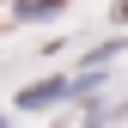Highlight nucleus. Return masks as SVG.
Segmentation results:
<instances>
[{
  "mask_svg": "<svg viewBox=\"0 0 128 128\" xmlns=\"http://www.w3.org/2000/svg\"><path fill=\"white\" fill-rule=\"evenodd\" d=\"M67 92H73V79H43V86H24V92H18V110L55 104V98H67Z\"/></svg>",
  "mask_w": 128,
  "mask_h": 128,
  "instance_id": "f257e3e1",
  "label": "nucleus"
},
{
  "mask_svg": "<svg viewBox=\"0 0 128 128\" xmlns=\"http://www.w3.org/2000/svg\"><path fill=\"white\" fill-rule=\"evenodd\" d=\"M55 6H61V0H18V6H12V18H49Z\"/></svg>",
  "mask_w": 128,
  "mask_h": 128,
  "instance_id": "f03ea898",
  "label": "nucleus"
}]
</instances>
